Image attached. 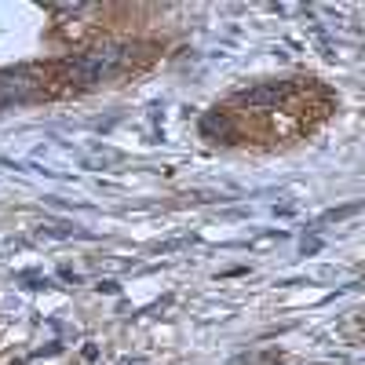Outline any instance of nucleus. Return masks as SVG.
I'll use <instances>...</instances> for the list:
<instances>
[{"label": "nucleus", "instance_id": "1", "mask_svg": "<svg viewBox=\"0 0 365 365\" xmlns=\"http://www.w3.org/2000/svg\"><path fill=\"white\" fill-rule=\"evenodd\" d=\"M125 63V55H120L117 48H110V51H91V55H84L81 63L70 70V73H77L81 81H99V77H106L113 66H120Z\"/></svg>", "mask_w": 365, "mask_h": 365}, {"label": "nucleus", "instance_id": "2", "mask_svg": "<svg viewBox=\"0 0 365 365\" xmlns=\"http://www.w3.org/2000/svg\"><path fill=\"white\" fill-rule=\"evenodd\" d=\"M278 96H282V88H278V84H270V88H256V91H245V96H241V99H245V103H274Z\"/></svg>", "mask_w": 365, "mask_h": 365}]
</instances>
